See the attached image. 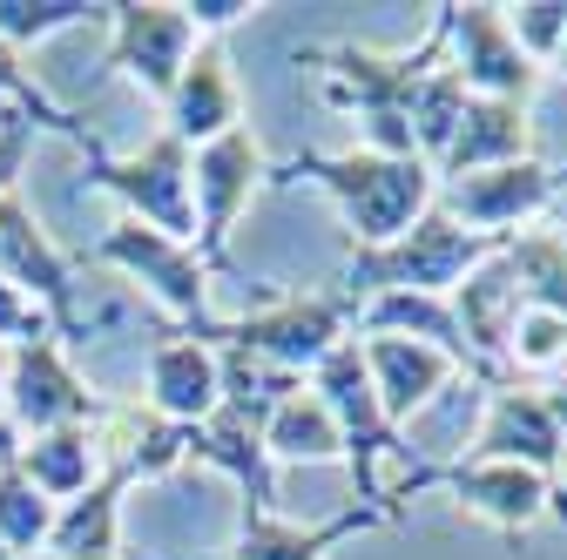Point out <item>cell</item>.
Wrapping results in <instances>:
<instances>
[{
  "instance_id": "8992f818",
  "label": "cell",
  "mask_w": 567,
  "mask_h": 560,
  "mask_svg": "<svg viewBox=\"0 0 567 560\" xmlns=\"http://www.w3.org/2000/svg\"><path fill=\"white\" fill-rule=\"evenodd\" d=\"M554 196H560V176L540 156H520V163H501V169H473V176L440 183L433 203L446 209L453 224H466V230H480L493 243H507V237H520V230H534L547 217Z\"/></svg>"
},
{
  "instance_id": "d6986e66",
  "label": "cell",
  "mask_w": 567,
  "mask_h": 560,
  "mask_svg": "<svg viewBox=\"0 0 567 560\" xmlns=\"http://www.w3.org/2000/svg\"><path fill=\"white\" fill-rule=\"evenodd\" d=\"M189 459H209L217 473H230L244 486V514H277V473L257 439V412L224 398L203 426H189Z\"/></svg>"
},
{
  "instance_id": "3957f363",
  "label": "cell",
  "mask_w": 567,
  "mask_h": 560,
  "mask_svg": "<svg viewBox=\"0 0 567 560\" xmlns=\"http://www.w3.org/2000/svg\"><path fill=\"white\" fill-rule=\"evenodd\" d=\"M501 250L493 237L453 224L446 209L433 203L425 217L392 237V243H372V250H351L344 257V277H338V291L351 304H365V298H392V291H419V298H453L466 277Z\"/></svg>"
},
{
  "instance_id": "f1b7e54d",
  "label": "cell",
  "mask_w": 567,
  "mask_h": 560,
  "mask_svg": "<svg viewBox=\"0 0 567 560\" xmlns=\"http://www.w3.org/2000/svg\"><path fill=\"white\" fill-rule=\"evenodd\" d=\"M501 14H507V34L520 41V54L547 75L567 41V0H520V8H501Z\"/></svg>"
},
{
  "instance_id": "8fae6325",
  "label": "cell",
  "mask_w": 567,
  "mask_h": 560,
  "mask_svg": "<svg viewBox=\"0 0 567 560\" xmlns=\"http://www.w3.org/2000/svg\"><path fill=\"white\" fill-rule=\"evenodd\" d=\"M95 183L115 189V196L128 203L135 224H150V230L189 243V230H196V203H189V149L176 143V135H156L142 156H122V163L95 156Z\"/></svg>"
},
{
  "instance_id": "ba28073f",
  "label": "cell",
  "mask_w": 567,
  "mask_h": 560,
  "mask_svg": "<svg viewBox=\"0 0 567 560\" xmlns=\"http://www.w3.org/2000/svg\"><path fill=\"white\" fill-rule=\"evenodd\" d=\"M102 263H122L135 284H150V298H156L169 318H183L196 338L209 331V263L196 257V243H176V237H163V230H150V224L122 217V224L102 237Z\"/></svg>"
},
{
  "instance_id": "6da1fadb",
  "label": "cell",
  "mask_w": 567,
  "mask_h": 560,
  "mask_svg": "<svg viewBox=\"0 0 567 560\" xmlns=\"http://www.w3.org/2000/svg\"><path fill=\"white\" fill-rule=\"evenodd\" d=\"M298 61H311L318 75H324V102L331 108L359 115V128H365L359 149H372V156H419V143H412V102H419L425 75L446 61V8H433V28H425L419 48L379 54V48H359V41H324V48H311Z\"/></svg>"
},
{
  "instance_id": "52a82bcc",
  "label": "cell",
  "mask_w": 567,
  "mask_h": 560,
  "mask_svg": "<svg viewBox=\"0 0 567 560\" xmlns=\"http://www.w3.org/2000/svg\"><path fill=\"white\" fill-rule=\"evenodd\" d=\"M433 486H446V494L486 520L493 533H534L540 520H560L567 527V486L527 473V466H507V459H453V466H433Z\"/></svg>"
},
{
  "instance_id": "ffe728a7",
  "label": "cell",
  "mask_w": 567,
  "mask_h": 560,
  "mask_svg": "<svg viewBox=\"0 0 567 560\" xmlns=\"http://www.w3.org/2000/svg\"><path fill=\"white\" fill-rule=\"evenodd\" d=\"M534 156V115L527 102H486V95H466V115L453 128L446 156L433 163L440 183L453 176H473V169H501V163H520Z\"/></svg>"
},
{
  "instance_id": "4316f807",
  "label": "cell",
  "mask_w": 567,
  "mask_h": 560,
  "mask_svg": "<svg viewBox=\"0 0 567 560\" xmlns=\"http://www.w3.org/2000/svg\"><path fill=\"white\" fill-rule=\"evenodd\" d=\"M48 527H54V507L21 479V466L8 459L0 466V547L8 553H28V547H48Z\"/></svg>"
},
{
  "instance_id": "5b68a950",
  "label": "cell",
  "mask_w": 567,
  "mask_h": 560,
  "mask_svg": "<svg viewBox=\"0 0 567 560\" xmlns=\"http://www.w3.org/2000/svg\"><path fill=\"white\" fill-rule=\"evenodd\" d=\"M270 183V156L250 128H230L217 143L189 149V203H196V257L217 270L230 257V237L244 224V209Z\"/></svg>"
},
{
  "instance_id": "f546056e",
  "label": "cell",
  "mask_w": 567,
  "mask_h": 560,
  "mask_svg": "<svg viewBox=\"0 0 567 560\" xmlns=\"http://www.w3.org/2000/svg\"><path fill=\"white\" fill-rule=\"evenodd\" d=\"M0 95H21V102L34 108V122H54V128H68V135H82L75 122H61V108H54V102L41 95V82H34L28 68H21V54H14L8 41H0Z\"/></svg>"
},
{
  "instance_id": "d6a6232c",
  "label": "cell",
  "mask_w": 567,
  "mask_h": 560,
  "mask_svg": "<svg viewBox=\"0 0 567 560\" xmlns=\"http://www.w3.org/2000/svg\"><path fill=\"white\" fill-rule=\"evenodd\" d=\"M28 149H34V135H28V122H8V128H0V196L14 189V176H21Z\"/></svg>"
},
{
  "instance_id": "9c48e42d",
  "label": "cell",
  "mask_w": 567,
  "mask_h": 560,
  "mask_svg": "<svg viewBox=\"0 0 567 560\" xmlns=\"http://www.w3.org/2000/svg\"><path fill=\"white\" fill-rule=\"evenodd\" d=\"M446 61L466 82V95H486V102H534L540 89V68L520 54V41L507 34V14L493 0H466V8L446 0Z\"/></svg>"
},
{
  "instance_id": "7402d4cb",
  "label": "cell",
  "mask_w": 567,
  "mask_h": 560,
  "mask_svg": "<svg viewBox=\"0 0 567 560\" xmlns=\"http://www.w3.org/2000/svg\"><path fill=\"white\" fill-rule=\"evenodd\" d=\"M351 338H419V344H440V352L466 372V344H460V318L446 298H419V291H392V298H365Z\"/></svg>"
},
{
  "instance_id": "9a60e30c",
  "label": "cell",
  "mask_w": 567,
  "mask_h": 560,
  "mask_svg": "<svg viewBox=\"0 0 567 560\" xmlns=\"http://www.w3.org/2000/svg\"><path fill=\"white\" fill-rule=\"evenodd\" d=\"M359 352H365V372H372V392H379V412L392 433H405L412 412H425L460 372L440 344H419V338H359Z\"/></svg>"
},
{
  "instance_id": "603a6c76",
  "label": "cell",
  "mask_w": 567,
  "mask_h": 560,
  "mask_svg": "<svg viewBox=\"0 0 567 560\" xmlns=\"http://www.w3.org/2000/svg\"><path fill=\"white\" fill-rule=\"evenodd\" d=\"M501 263H507V277H514L520 304L567 318V230H540V224H534V230H520V237L501 243Z\"/></svg>"
},
{
  "instance_id": "2e32d148",
  "label": "cell",
  "mask_w": 567,
  "mask_h": 560,
  "mask_svg": "<svg viewBox=\"0 0 567 560\" xmlns=\"http://www.w3.org/2000/svg\"><path fill=\"white\" fill-rule=\"evenodd\" d=\"M230 128H244V89L230 75L224 48L203 41L189 54V68L176 75V89H169V135L183 149H203V143H217Z\"/></svg>"
},
{
  "instance_id": "83f0119b",
  "label": "cell",
  "mask_w": 567,
  "mask_h": 560,
  "mask_svg": "<svg viewBox=\"0 0 567 560\" xmlns=\"http://www.w3.org/2000/svg\"><path fill=\"white\" fill-rule=\"evenodd\" d=\"M102 8H82V0H0V41L21 54V41H48V34H68L95 21Z\"/></svg>"
},
{
  "instance_id": "4dcf8cb0",
  "label": "cell",
  "mask_w": 567,
  "mask_h": 560,
  "mask_svg": "<svg viewBox=\"0 0 567 560\" xmlns=\"http://www.w3.org/2000/svg\"><path fill=\"white\" fill-rule=\"evenodd\" d=\"M0 338H21V344L48 338V311L34 298H21L14 284H0Z\"/></svg>"
},
{
  "instance_id": "d4e9b609",
  "label": "cell",
  "mask_w": 567,
  "mask_h": 560,
  "mask_svg": "<svg viewBox=\"0 0 567 560\" xmlns=\"http://www.w3.org/2000/svg\"><path fill=\"white\" fill-rule=\"evenodd\" d=\"M115 520H122V473L102 479L89 500H68V514L48 527L54 560H115Z\"/></svg>"
},
{
  "instance_id": "30bf717a",
  "label": "cell",
  "mask_w": 567,
  "mask_h": 560,
  "mask_svg": "<svg viewBox=\"0 0 567 560\" xmlns=\"http://www.w3.org/2000/svg\"><path fill=\"white\" fill-rule=\"evenodd\" d=\"M466 459H507V466H527V473H540V479L560 486V473H567V439H560V426H554L547 392L527 385V378L486 385V418H480Z\"/></svg>"
},
{
  "instance_id": "e0dca14e",
  "label": "cell",
  "mask_w": 567,
  "mask_h": 560,
  "mask_svg": "<svg viewBox=\"0 0 567 560\" xmlns=\"http://www.w3.org/2000/svg\"><path fill=\"white\" fill-rule=\"evenodd\" d=\"M150 405L156 418H169V426H203L209 412L224 405V359L209 338H169L150 352Z\"/></svg>"
},
{
  "instance_id": "e575fe53",
  "label": "cell",
  "mask_w": 567,
  "mask_h": 560,
  "mask_svg": "<svg viewBox=\"0 0 567 560\" xmlns=\"http://www.w3.org/2000/svg\"><path fill=\"white\" fill-rule=\"evenodd\" d=\"M554 68H560V75H567V41H560V54H554Z\"/></svg>"
},
{
  "instance_id": "484cf974",
  "label": "cell",
  "mask_w": 567,
  "mask_h": 560,
  "mask_svg": "<svg viewBox=\"0 0 567 560\" xmlns=\"http://www.w3.org/2000/svg\"><path fill=\"white\" fill-rule=\"evenodd\" d=\"M560 359H567V318L520 304V318H514V331H507V378H520V372L554 378Z\"/></svg>"
},
{
  "instance_id": "7a4b0ae2",
  "label": "cell",
  "mask_w": 567,
  "mask_h": 560,
  "mask_svg": "<svg viewBox=\"0 0 567 560\" xmlns=\"http://www.w3.org/2000/svg\"><path fill=\"white\" fill-rule=\"evenodd\" d=\"M277 183H318L331 203H338V217L351 230V250H372V243H392L405 237L425 209H433L440 196V176L433 163H419V156H372V149H305L291 156L284 169H270Z\"/></svg>"
},
{
  "instance_id": "7c38bea8",
  "label": "cell",
  "mask_w": 567,
  "mask_h": 560,
  "mask_svg": "<svg viewBox=\"0 0 567 560\" xmlns=\"http://www.w3.org/2000/svg\"><path fill=\"white\" fill-rule=\"evenodd\" d=\"M0 284H14L21 298H41L54 324L82 331V311H75V270H68V257L41 237L34 209L8 189L0 196Z\"/></svg>"
},
{
  "instance_id": "ac0fdd59",
  "label": "cell",
  "mask_w": 567,
  "mask_h": 560,
  "mask_svg": "<svg viewBox=\"0 0 567 560\" xmlns=\"http://www.w3.org/2000/svg\"><path fill=\"white\" fill-rule=\"evenodd\" d=\"M399 514L385 507H338L331 520L318 527H298V520H284V514H244V533H237V560H331L344 540H359V533H379L392 527Z\"/></svg>"
},
{
  "instance_id": "d590c367",
  "label": "cell",
  "mask_w": 567,
  "mask_h": 560,
  "mask_svg": "<svg viewBox=\"0 0 567 560\" xmlns=\"http://www.w3.org/2000/svg\"><path fill=\"white\" fill-rule=\"evenodd\" d=\"M0 378H8V352H0Z\"/></svg>"
},
{
  "instance_id": "836d02e7",
  "label": "cell",
  "mask_w": 567,
  "mask_h": 560,
  "mask_svg": "<svg viewBox=\"0 0 567 560\" xmlns=\"http://www.w3.org/2000/svg\"><path fill=\"white\" fill-rule=\"evenodd\" d=\"M540 392H547V405H554V426H560V439H567V378H547Z\"/></svg>"
},
{
  "instance_id": "277c9868",
  "label": "cell",
  "mask_w": 567,
  "mask_h": 560,
  "mask_svg": "<svg viewBox=\"0 0 567 560\" xmlns=\"http://www.w3.org/2000/svg\"><path fill=\"white\" fill-rule=\"evenodd\" d=\"M351 324H359V304L344 291H284L244 318H209L203 338H224V352H244L284 378H311L351 338Z\"/></svg>"
},
{
  "instance_id": "cb8c5ba5",
  "label": "cell",
  "mask_w": 567,
  "mask_h": 560,
  "mask_svg": "<svg viewBox=\"0 0 567 560\" xmlns=\"http://www.w3.org/2000/svg\"><path fill=\"white\" fill-rule=\"evenodd\" d=\"M14 466H21V479L34 486L41 500H82V494H89V473H95V439H89L82 426L34 433Z\"/></svg>"
},
{
  "instance_id": "8d00e7d4",
  "label": "cell",
  "mask_w": 567,
  "mask_h": 560,
  "mask_svg": "<svg viewBox=\"0 0 567 560\" xmlns=\"http://www.w3.org/2000/svg\"><path fill=\"white\" fill-rule=\"evenodd\" d=\"M0 560H8V547H0Z\"/></svg>"
},
{
  "instance_id": "44dd1931",
  "label": "cell",
  "mask_w": 567,
  "mask_h": 560,
  "mask_svg": "<svg viewBox=\"0 0 567 560\" xmlns=\"http://www.w3.org/2000/svg\"><path fill=\"white\" fill-rule=\"evenodd\" d=\"M257 439H264V453H270V466L284 459V466H331V459H344V439H338V418L324 412V398L298 378L284 398H270L264 405V418H257Z\"/></svg>"
},
{
  "instance_id": "1f68e13d",
  "label": "cell",
  "mask_w": 567,
  "mask_h": 560,
  "mask_svg": "<svg viewBox=\"0 0 567 560\" xmlns=\"http://www.w3.org/2000/svg\"><path fill=\"white\" fill-rule=\"evenodd\" d=\"M183 14H189V28H196V41L203 34H230L244 14H257L250 0H183Z\"/></svg>"
},
{
  "instance_id": "4fadbf2b",
  "label": "cell",
  "mask_w": 567,
  "mask_h": 560,
  "mask_svg": "<svg viewBox=\"0 0 567 560\" xmlns=\"http://www.w3.org/2000/svg\"><path fill=\"white\" fill-rule=\"evenodd\" d=\"M109 14H115V68H128L150 95L169 102L176 75L189 68V54L203 48L189 14L176 8V0H142V8H109Z\"/></svg>"
},
{
  "instance_id": "5bb4252c",
  "label": "cell",
  "mask_w": 567,
  "mask_h": 560,
  "mask_svg": "<svg viewBox=\"0 0 567 560\" xmlns=\"http://www.w3.org/2000/svg\"><path fill=\"white\" fill-rule=\"evenodd\" d=\"M0 392H8V412H14L21 433H61V426H82L89 418V385L54 352V338L21 344V352L8 359Z\"/></svg>"
}]
</instances>
